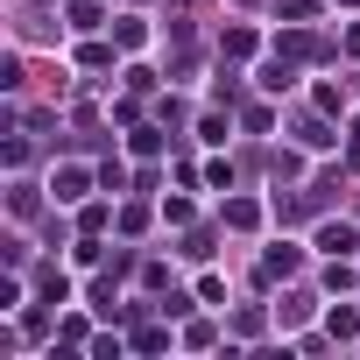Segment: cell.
Segmentation results:
<instances>
[{
	"label": "cell",
	"mask_w": 360,
	"mask_h": 360,
	"mask_svg": "<svg viewBox=\"0 0 360 360\" xmlns=\"http://www.w3.org/2000/svg\"><path fill=\"white\" fill-rule=\"evenodd\" d=\"M318 248H325V255H353V248H360V233H353V226H325V233H318Z\"/></svg>",
	"instance_id": "cell-1"
},
{
	"label": "cell",
	"mask_w": 360,
	"mask_h": 360,
	"mask_svg": "<svg viewBox=\"0 0 360 360\" xmlns=\"http://www.w3.org/2000/svg\"><path fill=\"white\" fill-rule=\"evenodd\" d=\"M85 184H92V176H85V169H64V176H50V191H57L64 205H71V198H85Z\"/></svg>",
	"instance_id": "cell-2"
},
{
	"label": "cell",
	"mask_w": 360,
	"mask_h": 360,
	"mask_svg": "<svg viewBox=\"0 0 360 360\" xmlns=\"http://www.w3.org/2000/svg\"><path fill=\"white\" fill-rule=\"evenodd\" d=\"M297 262H304L297 248H269V262H262V269H269V276H297Z\"/></svg>",
	"instance_id": "cell-3"
},
{
	"label": "cell",
	"mask_w": 360,
	"mask_h": 360,
	"mask_svg": "<svg viewBox=\"0 0 360 360\" xmlns=\"http://www.w3.org/2000/svg\"><path fill=\"white\" fill-rule=\"evenodd\" d=\"M262 85H269V92H290V85H297V71H290V64H269V71H262Z\"/></svg>",
	"instance_id": "cell-4"
},
{
	"label": "cell",
	"mask_w": 360,
	"mask_h": 360,
	"mask_svg": "<svg viewBox=\"0 0 360 360\" xmlns=\"http://www.w3.org/2000/svg\"><path fill=\"white\" fill-rule=\"evenodd\" d=\"M255 219H262V205H248V198H233V205H226V226H255Z\"/></svg>",
	"instance_id": "cell-5"
}]
</instances>
